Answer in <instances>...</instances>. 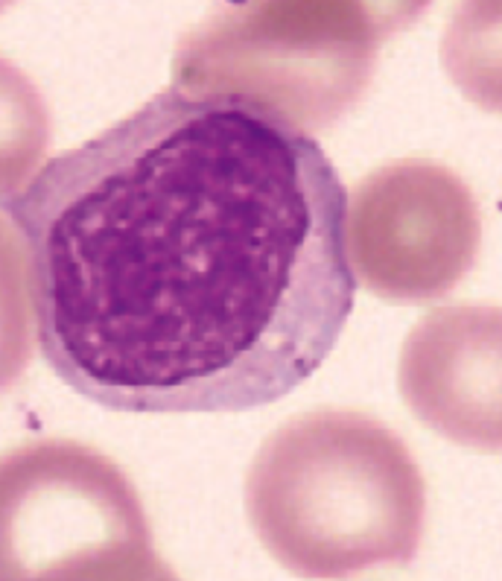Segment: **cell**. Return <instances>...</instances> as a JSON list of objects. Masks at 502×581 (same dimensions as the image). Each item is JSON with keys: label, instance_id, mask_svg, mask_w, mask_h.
Returning a JSON list of instances; mask_svg holds the SVG:
<instances>
[{"label": "cell", "instance_id": "cell-1", "mask_svg": "<svg viewBox=\"0 0 502 581\" xmlns=\"http://www.w3.org/2000/svg\"><path fill=\"white\" fill-rule=\"evenodd\" d=\"M336 167L257 99L170 85L3 199L36 339L115 412H246L295 392L353 310Z\"/></svg>", "mask_w": 502, "mask_h": 581}, {"label": "cell", "instance_id": "cell-2", "mask_svg": "<svg viewBox=\"0 0 502 581\" xmlns=\"http://www.w3.org/2000/svg\"><path fill=\"white\" fill-rule=\"evenodd\" d=\"M246 511L281 567L342 578L418 555L427 485L385 424L360 412H310L257 450Z\"/></svg>", "mask_w": 502, "mask_h": 581}, {"label": "cell", "instance_id": "cell-3", "mask_svg": "<svg viewBox=\"0 0 502 581\" xmlns=\"http://www.w3.org/2000/svg\"><path fill=\"white\" fill-rule=\"evenodd\" d=\"M380 41L353 0H228L178 41L172 85L249 96L318 131L362 99Z\"/></svg>", "mask_w": 502, "mask_h": 581}, {"label": "cell", "instance_id": "cell-4", "mask_svg": "<svg viewBox=\"0 0 502 581\" xmlns=\"http://www.w3.org/2000/svg\"><path fill=\"white\" fill-rule=\"evenodd\" d=\"M170 575L111 459L61 438L0 456V581Z\"/></svg>", "mask_w": 502, "mask_h": 581}, {"label": "cell", "instance_id": "cell-5", "mask_svg": "<svg viewBox=\"0 0 502 581\" xmlns=\"http://www.w3.org/2000/svg\"><path fill=\"white\" fill-rule=\"evenodd\" d=\"M482 220L471 187L432 161H394L345 202L350 272L385 301L424 304L473 269Z\"/></svg>", "mask_w": 502, "mask_h": 581}, {"label": "cell", "instance_id": "cell-6", "mask_svg": "<svg viewBox=\"0 0 502 581\" xmlns=\"http://www.w3.org/2000/svg\"><path fill=\"white\" fill-rule=\"evenodd\" d=\"M400 394L418 421L452 444L502 453V310L444 307L400 351Z\"/></svg>", "mask_w": 502, "mask_h": 581}, {"label": "cell", "instance_id": "cell-7", "mask_svg": "<svg viewBox=\"0 0 502 581\" xmlns=\"http://www.w3.org/2000/svg\"><path fill=\"white\" fill-rule=\"evenodd\" d=\"M441 64L473 106L502 114V0H459L441 38Z\"/></svg>", "mask_w": 502, "mask_h": 581}, {"label": "cell", "instance_id": "cell-8", "mask_svg": "<svg viewBox=\"0 0 502 581\" xmlns=\"http://www.w3.org/2000/svg\"><path fill=\"white\" fill-rule=\"evenodd\" d=\"M50 146V111L32 79L0 59V202L21 190Z\"/></svg>", "mask_w": 502, "mask_h": 581}, {"label": "cell", "instance_id": "cell-9", "mask_svg": "<svg viewBox=\"0 0 502 581\" xmlns=\"http://www.w3.org/2000/svg\"><path fill=\"white\" fill-rule=\"evenodd\" d=\"M36 345L27 248L12 220L0 217V392L24 377Z\"/></svg>", "mask_w": 502, "mask_h": 581}, {"label": "cell", "instance_id": "cell-10", "mask_svg": "<svg viewBox=\"0 0 502 581\" xmlns=\"http://www.w3.org/2000/svg\"><path fill=\"white\" fill-rule=\"evenodd\" d=\"M356 6L365 12L371 27L377 29V36L385 41L394 32L412 27L420 15L427 12L432 0H353Z\"/></svg>", "mask_w": 502, "mask_h": 581}, {"label": "cell", "instance_id": "cell-11", "mask_svg": "<svg viewBox=\"0 0 502 581\" xmlns=\"http://www.w3.org/2000/svg\"><path fill=\"white\" fill-rule=\"evenodd\" d=\"M12 3H15V0H0V15H3V12H6Z\"/></svg>", "mask_w": 502, "mask_h": 581}]
</instances>
